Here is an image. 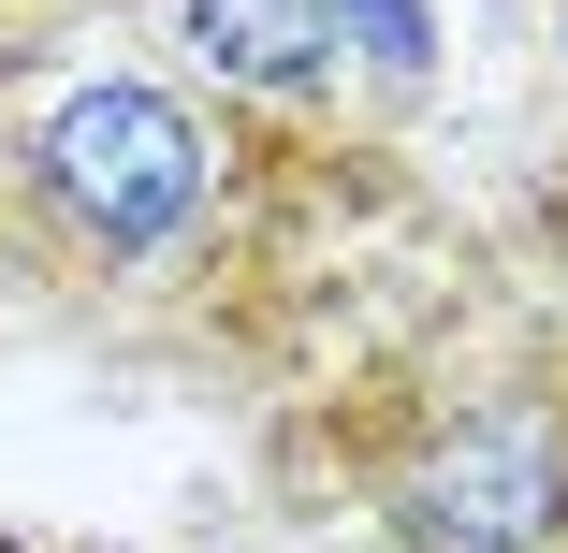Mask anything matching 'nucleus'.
I'll return each instance as SVG.
<instances>
[{
	"mask_svg": "<svg viewBox=\"0 0 568 553\" xmlns=\"http://www.w3.org/2000/svg\"><path fill=\"white\" fill-rule=\"evenodd\" d=\"M175 16L234 88H321L335 73V0H175Z\"/></svg>",
	"mask_w": 568,
	"mask_h": 553,
	"instance_id": "obj_3",
	"label": "nucleus"
},
{
	"mask_svg": "<svg viewBox=\"0 0 568 553\" xmlns=\"http://www.w3.org/2000/svg\"><path fill=\"white\" fill-rule=\"evenodd\" d=\"M30 190L73 218V234H88L102 263H146V248H175L190 218H204V190H219V132L190 117L175 88H146V73H102V88H73L59 117H44V146H30Z\"/></svg>",
	"mask_w": 568,
	"mask_h": 553,
	"instance_id": "obj_1",
	"label": "nucleus"
},
{
	"mask_svg": "<svg viewBox=\"0 0 568 553\" xmlns=\"http://www.w3.org/2000/svg\"><path fill=\"white\" fill-rule=\"evenodd\" d=\"M408 539L423 553H554L568 539V408H539V393L467 408L408 467Z\"/></svg>",
	"mask_w": 568,
	"mask_h": 553,
	"instance_id": "obj_2",
	"label": "nucleus"
}]
</instances>
